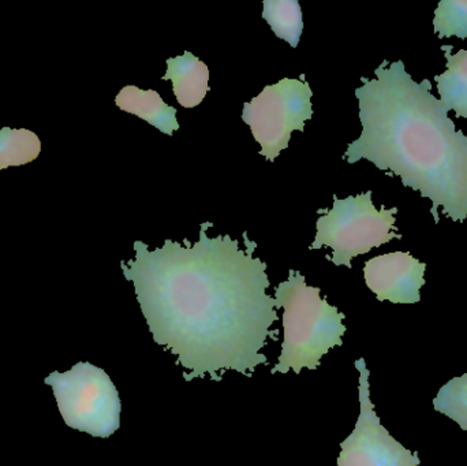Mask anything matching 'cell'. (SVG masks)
<instances>
[{
  "mask_svg": "<svg viewBox=\"0 0 467 466\" xmlns=\"http://www.w3.org/2000/svg\"><path fill=\"white\" fill-rule=\"evenodd\" d=\"M213 226L202 223L194 243L166 240L150 251L136 241V257L120 262L153 341L177 356L186 382L207 375L222 382L229 369L252 378L269 366L261 349L279 338L266 263L253 256L257 243L244 233L242 251L229 234L208 237Z\"/></svg>",
  "mask_w": 467,
  "mask_h": 466,
  "instance_id": "cell-1",
  "label": "cell"
},
{
  "mask_svg": "<svg viewBox=\"0 0 467 466\" xmlns=\"http://www.w3.org/2000/svg\"><path fill=\"white\" fill-rule=\"evenodd\" d=\"M375 79L357 88L362 133L345 153L348 163L367 159L403 186L419 191L454 222L467 219V136L450 109L431 92L430 79L416 82L402 60H384Z\"/></svg>",
  "mask_w": 467,
  "mask_h": 466,
  "instance_id": "cell-2",
  "label": "cell"
},
{
  "mask_svg": "<svg viewBox=\"0 0 467 466\" xmlns=\"http://www.w3.org/2000/svg\"><path fill=\"white\" fill-rule=\"evenodd\" d=\"M276 309L283 308L285 339L282 353L271 374L296 375L302 369L316 371L321 358L335 347H343L346 315L321 298L318 287L309 286L299 271H288V279L275 287Z\"/></svg>",
  "mask_w": 467,
  "mask_h": 466,
  "instance_id": "cell-3",
  "label": "cell"
},
{
  "mask_svg": "<svg viewBox=\"0 0 467 466\" xmlns=\"http://www.w3.org/2000/svg\"><path fill=\"white\" fill-rule=\"evenodd\" d=\"M398 211L397 207L387 210L384 205L378 210L373 205L372 191L343 200L334 196L332 208L317 211L320 218L310 251L328 246L332 256H327V260L351 268L354 257L369 254L389 241L402 240L395 226Z\"/></svg>",
  "mask_w": 467,
  "mask_h": 466,
  "instance_id": "cell-4",
  "label": "cell"
},
{
  "mask_svg": "<svg viewBox=\"0 0 467 466\" xmlns=\"http://www.w3.org/2000/svg\"><path fill=\"white\" fill-rule=\"evenodd\" d=\"M44 383L51 386L66 426L104 440L119 430V393L104 369L77 363L65 374L52 372Z\"/></svg>",
  "mask_w": 467,
  "mask_h": 466,
  "instance_id": "cell-5",
  "label": "cell"
},
{
  "mask_svg": "<svg viewBox=\"0 0 467 466\" xmlns=\"http://www.w3.org/2000/svg\"><path fill=\"white\" fill-rule=\"evenodd\" d=\"M312 96V88L301 74L299 79L283 78L266 85L260 95L244 104L242 120L250 126L266 161H274L288 147L293 131L305 130V122L313 117Z\"/></svg>",
  "mask_w": 467,
  "mask_h": 466,
  "instance_id": "cell-6",
  "label": "cell"
},
{
  "mask_svg": "<svg viewBox=\"0 0 467 466\" xmlns=\"http://www.w3.org/2000/svg\"><path fill=\"white\" fill-rule=\"evenodd\" d=\"M359 372V416L353 432L340 443L337 466H420L419 453H411L398 442L380 418L370 399L369 369L365 358L356 361Z\"/></svg>",
  "mask_w": 467,
  "mask_h": 466,
  "instance_id": "cell-7",
  "label": "cell"
},
{
  "mask_svg": "<svg viewBox=\"0 0 467 466\" xmlns=\"http://www.w3.org/2000/svg\"><path fill=\"white\" fill-rule=\"evenodd\" d=\"M427 264L409 252H392L365 263V284L379 301L392 304H417L425 285Z\"/></svg>",
  "mask_w": 467,
  "mask_h": 466,
  "instance_id": "cell-8",
  "label": "cell"
},
{
  "mask_svg": "<svg viewBox=\"0 0 467 466\" xmlns=\"http://www.w3.org/2000/svg\"><path fill=\"white\" fill-rule=\"evenodd\" d=\"M167 71L161 78L172 82L178 103L185 109H194L202 103L210 87V70L196 55L185 51L180 57L166 60Z\"/></svg>",
  "mask_w": 467,
  "mask_h": 466,
  "instance_id": "cell-9",
  "label": "cell"
},
{
  "mask_svg": "<svg viewBox=\"0 0 467 466\" xmlns=\"http://www.w3.org/2000/svg\"><path fill=\"white\" fill-rule=\"evenodd\" d=\"M115 104L122 111L136 115L140 119L155 126L159 131L167 136H172L174 131L180 129L177 109L164 103L156 90H145L134 85H128L118 93Z\"/></svg>",
  "mask_w": 467,
  "mask_h": 466,
  "instance_id": "cell-10",
  "label": "cell"
},
{
  "mask_svg": "<svg viewBox=\"0 0 467 466\" xmlns=\"http://www.w3.org/2000/svg\"><path fill=\"white\" fill-rule=\"evenodd\" d=\"M452 46H441L447 59V70L435 77L441 101L458 118L467 119V49L451 54Z\"/></svg>",
  "mask_w": 467,
  "mask_h": 466,
  "instance_id": "cell-11",
  "label": "cell"
},
{
  "mask_svg": "<svg viewBox=\"0 0 467 466\" xmlns=\"http://www.w3.org/2000/svg\"><path fill=\"white\" fill-rule=\"evenodd\" d=\"M263 18L272 32L296 48L304 32L302 8L296 0H264Z\"/></svg>",
  "mask_w": 467,
  "mask_h": 466,
  "instance_id": "cell-12",
  "label": "cell"
},
{
  "mask_svg": "<svg viewBox=\"0 0 467 466\" xmlns=\"http://www.w3.org/2000/svg\"><path fill=\"white\" fill-rule=\"evenodd\" d=\"M41 152L37 134L26 129H0V170L25 166Z\"/></svg>",
  "mask_w": 467,
  "mask_h": 466,
  "instance_id": "cell-13",
  "label": "cell"
},
{
  "mask_svg": "<svg viewBox=\"0 0 467 466\" xmlns=\"http://www.w3.org/2000/svg\"><path fill=\"white\" fill-rule=\"evenodd\" d=\"M436 412L447 416L467 432V372L447 382L433 399Z\"/></svg>",
  "mask_w": 467,
  "mask_h": 466,
  "instance_id": "cell-14",
  "label": "cell"
},
{
  "mask_svg": "<svg viewBox=\"0 0 467 466\" xmlns=\"http://www.w3.org/2000/svg\"><path fill=\"white\" fill-rule=\"evenodd\" d=\"M435 33L439 38H467V0H441L433 19Z\"/></svg>",
  "mask_w": 467,
  "mask_h": 466,
  "instance_id": "cell-15",
  "label": "cell"
}]
</instances>
